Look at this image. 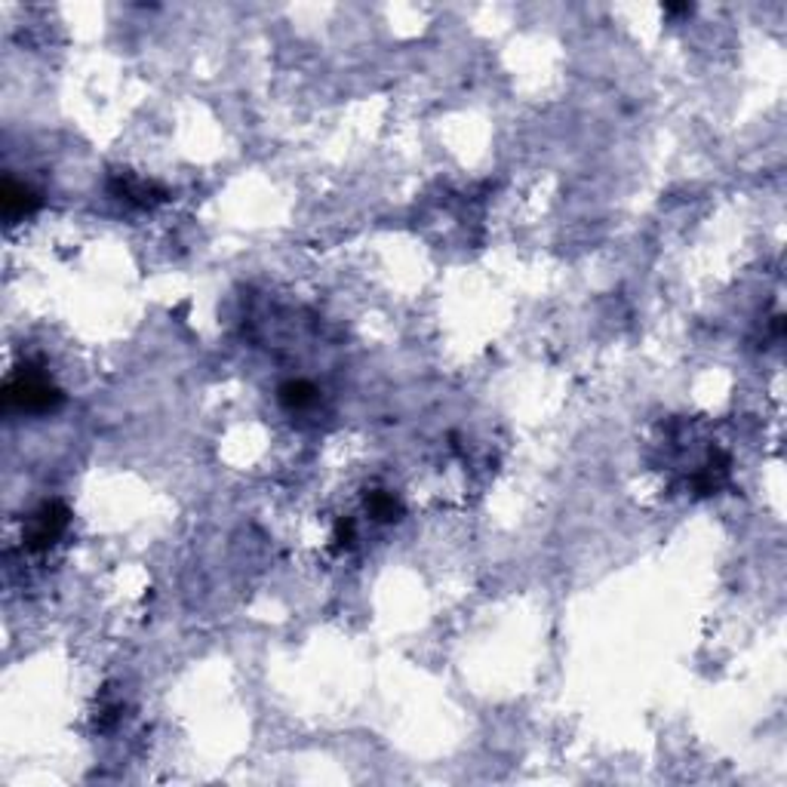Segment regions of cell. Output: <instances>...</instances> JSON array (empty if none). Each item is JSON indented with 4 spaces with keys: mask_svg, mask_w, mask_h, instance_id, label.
I'll return each instance as SVG.
<instances>
[{
    "mask_svg": "<svg viewBox=\"0 0 787 787\" xmlns=\"http://www.w3.org/2000/svg\"><path fill=\"white\" fill-rule=\"evenodd\" d=\"M664 13L668 15H689L692 13V6H686V4L683 6H664Z\"/></svg>",
    "mask_w": 787,
    "mask_h": 787,
    "instance_id": "8",
    "label": "cell"
},
{
    "mask_svg": "<svg viewBox=\"0 0 787 787\" xmlns=\"http://www.w3.org/2000/svg\"><path fill=\"white\" fill-rule=\"evenodd\" d=\"M351 541H354V523L351 520H342L336 526V545L338 548H351Z\"/></svg>",
    "mask_w": 787,
    "mask_h": 787,
    "instance_id": "7",
    "label": "cell"
},
{
    "mask_svg": "<svg viewBox=\"0 0 787 787\" xmlns=\"http://www.w3.org/2000/svg\"><path fill=\"white\" fill-rule=\"evenodd\" d=\"M68 520H71V510L65 508L62 501H46V505H40L35 514L28 517L22 541H25V548L31 554H44V550H50L65 535Z\"/></svg>",
    "mask_w": 787,
    "mask_h": 787,
    "instance_id": "2",
    "label": "cell"
},
{
    "mask_svg": "<svg viewBox=\"0 0 787 787\" xmlns=\"http://www.w3.org/2000/svg\"><path fill=\"white\" fill-rule=\"evenodd\" d=\"M0 207H4L6 222L15 225L19 218H25V216L35 213V209H40V197H37V191L28 188V185L6 178L4 188H0Z\"/></svg>",
    "mask_w": 787,
    "mask_h": 787,
    "instance_id": "3",
    "label": "cell"
},
{
    "mask_svg": "<svg viewBox=\"0 0 787 787\" xmlns=\"http://www.w3.org/2000/svg\"><path fill=\"white\" fill-rule=\"evenodd\" d=\"M62 400L65 397L59 388L40 369L31 367H22L4 385V407L13 412H37V416H44V412L59 409Z\"/></svg>",
    "mask_w": 787,
    "mask_h": 787,
    "instance_id": "1",
    "label": "cell"
},
{
    "mask_svg": "<svg viewBox=\"0 0 787 787\" xmlns=\"http://www.w3.org/2000/svg\"><path fill=\"white\" fill-rule=\"evenodd\" d=\"M367 508L372 510V517L381 523H394L403 517V505L397 501L394 496H388V492H372V496L367 499Z\"/></svg>",
    "mask_w": 787,
    "mask_h": 787,
    "instance_id": "6",
    "label": "cell"
},
{
    "mask_svg": "<svg viewBox=\"0 0 787 787\" xmlns=\"http://www.w3.org/2000/svg\"><path fill=\"white\" fill-rule=\"evenodd\" d=\"M314 400H318V388L311 385V381H287V385H280V403L287 409H308L314 407Z\"/></svg>",
    "mask_w": 787,
    "mask_h": 787,
    "instance_id": "5",
    "label": "cell"
},
{
    "mask_svg": "<svg viewBox=\"0 0 787 787\" xmlns=\"http://www.w3.org/2000/svg\"><path fill=\"white\" fill-rule=\"evenodd\" d=\"M111 191L136 207H154V204H160V200H166L164 188H157V185H151V182H142V178L124 176V173L111 178Z\"/></svg>",
    "mask_w": 787,
    "mask_h": 787,
    "instance_id": "4",
    "label": "cell"
}]
</instances>
